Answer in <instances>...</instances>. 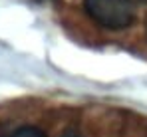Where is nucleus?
Listing matches in <instances>:
<instances>
[{
    "label": "nucleus",
    "mask_w": 147,
    "mask_h": 137,
    "mask_svg": "<svg viewBox=\"0 0 147 137\" xmlns=\"http://www.w3.org/2000/svg\"><path fill=\"white\" fill-rule=\"evenodd\" d=\"M84 10L98 26L107 30H123L135 22L133 0H84Z\"/></svg>",
    "instance_id": "nucleus-1"
},
{
    "label": "nucleus",
    "mask_w": 147,
    "mask_h": 137,
    "mask_svg": "<svg viewBox=\"0 0 147 137\" xmlns=\"http://www.w3.org/2000/svg\"><path fill=\"white\" fill-rule=\"evenodd\" d=\"M10 137H46V135H44L38 127H30V125H28V127H20V129H16Z\"/></svg>",
    "instance_id": "nucleus-2"
},
{
    "label": "nucleus",
    "mask_w": 147,
    "mask_h": 137,
    "mask_svg": "<svg viewBox=\"0 0 147 137\" xmlns=\"http://www.w3.org/2000/svg\"><path fill=\"white\" fill-rule=\"evenodd\" d=\"M64 137H78V135H76L74 131H66V133H64Z\"/></svg>",
    "instance_id": "nucleus-3"
},
{
    "label": "nucleus",
    "mask_w": 147,
    "mask_h": 137,
    "mask_svg": "<svg viewBox=\"0 0 147 137\" xmlns=\"http://www.w3.org/2000/svg\"><path fill=\"white\" fill-rule=\"evenodd\" d=\"M135 2H141V4H147V0H135Z\"/></svg>",
    "instance_id": "nucleus-4"
}]
</instances>
